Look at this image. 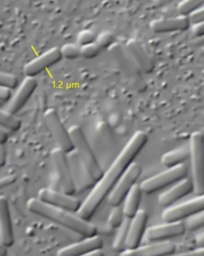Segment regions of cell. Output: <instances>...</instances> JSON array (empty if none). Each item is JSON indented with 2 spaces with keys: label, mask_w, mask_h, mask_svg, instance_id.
<instances>
[{
  "label": "cell",
  "mask_w": 204,
  "mask_h": 256,
  "mask_svg": "<svg viewBox=\"0 0 204 256\" xmlns=\"http://www.w3.org/2000/svg\"><path fill=\"white\" fill-rule=\"evenodd\" d=\"M148 142V136L143 131H137L130 137L106 172L92 189L86 200L82 203L78 216L86 221L90 220L98 208L120 180L121 176L134 162L142 148Z\"/></svg>",
  "instance_id": "1"
},
{
  "label": "cell",
  "mask_w": 204,
  "mask_h": 256,
  "mask_svg": "<svg viewBox=\"0 0 204 256\" xmlns=\"http://www.w3.org/2000/svg\"><path fill=\"white\" fill-rule=\"evenodd\" d=\"M27 208L32 214L58 224L82 236L90 238L98 234V228L89 221L80 218L73 212L45 204L38 198L30 200Z\"/></svg>",
  "instance_id": "2"
},
{
  "label": "cell",
  "mask_w": 204,
  "mask_h": 256,
  "mask_svg": "<svg viewBox=\"0 0 204 256\" xmlns=\"http://www.w3.org/2000/svg\"><path fill=\"white\" fill-rule=\"evenodd\" d=\"M74 150L96 182L102 178L104 171L98 161L92 148L81 128L73 125L68 130Z\"/></svg>",
  "instance_id": "3"
},
{
  "label": "cell",
  "mask_w": 204,
  "mask_h": 256,
  "mask_svg": "<svg viewBox=\"0 0 204 256\" xmlns=\"http://www.w3.org/2000/svg\"><path fill=\"white\" fill-rule=\"evenodd\" d=\"M192 182L196 196L204 194V138L200 132H192L190 138Z\"/></svg>",
  "instance_id": "4"
},
{
  "label": "cell",
  "mask_w": 204,
  "mask_h": 256,
  "mask_svg": "<svg viewBox=\"0 0 204 256\" xmlns=\"http://www.w3.org/2000/svg\"><path fill=\"white\" fill-rule=\"evenodd\" d=\"M189 168L186 164L169 168L158 174L144 180L140 184L143 193L151 194L177 184L187 177Z\"/></svg>",
  "instance_id": "5"
},
{
  "label": "cell",
  "mask_w": 204,
  "mask_h": 256,
  "mask_svg": "<svg viewBox=\"0 0 204 256\" xmlns=\"http://www.w3.org/2000/svg\"><path fill=\"white\" fill-rule=\"evenodd\" d=\"M142 172V166L138 163L132 162L130 164L109 194L108 202L111 206H120L122 204L126 196L136 184Z\"/></svg>",
  "instance_id": "6"
},
{
  "label": "cell",
  "mask_w": 204,
  "mask_h": 256,
  "mask_svg": "<svg viewBox=\"0 0 204 256\" xmlns=\"http://www.w3.org/2000/svg\"><path fill=\"white\" fill-rule=\"evenodd\" d=\"M43 118L58 148L67 154L74 150L68 130L64 126L57 112L54 108L48 109L44 114Z\"/></svg>",
  "instance_id": "7"
},
{
  "label": "cell",
  "mask_w": 204,
  "mask_h": 256,
  "mask_svg": "<svg viewBox=\"0 0 204 256\" xmlns=\"http://www.w3.org/2000/svg\"><path fill=\"white\" fill-rule=\"evenodd\" d=\"M204 211V196H197L180 204L167 208L162 214L165 223L177 222L185 220L192 214Z\"/></svg>",
  "instance_id": "8"
},
{
  "label": "cell",
  "mask_w": 204,
  "mask_h": 256,
  "mask_svg": "<svg viewBox=\"0 0 204 256\" xmlns=\"http://www.w3.org/2000/svg\"><path fill=\"white\" fill-rule=\"evenodd\" d=\"M52 158L62 192L72 196L76 192V189L68 164L67 153L58 148H55L52 150Z\"/></svg>",
  "instance_id": "9"
},
{
  "label": "cell",
  "mask_w": 204,
  "mask_h": 256,
  "mask_svg": "<svg viewBox=\"0 0 204 256\" xmlns=\"http://www.w3.org/2000/svg\"><path fill=\"white\" fill-rule=\"evenodd\" d=\"M38 198L52 207L76 214L78 212L82 205L81 202L74 196L50 188L40 190Z\"/></svg>",
  "instance_id": "10"
},
{
  "label": "cell",
  "mask_w": 204,
  "mask_h": 256,
  "mask_svg": "<svg viewBox=\"0 0 204 256\" xmlns=\"http://www.w3.org/2000/svg\"><path fill=\"white\" fill-rule=\"evenodd\" d=\"M68 164L74 182L76 192H82L92 189L96 182L82 163L74 150L67 154Z\"/></svg>",
  "instance_id": "11"
},
{
  "label": "cell",
  "mask_w": 204,
  "mask_h": 256,
  "mask_svg": "<svg viewBox=\"0 0 204 256\" xmlns=\"http://www.w3.org/2000/svg\"><path fill=\"white\" fill-rule=\"evenodd\" d=\"M38 86L35 77L26 76L18 86L14 94L11 96L4 110L15 116L24 108Z\"/></svg>",
  "instance_id": "12"
},
{
  "label": "cell",
  "mask_w": 204,
  "mask_h": 256,
  "mask_svg": "<svg viewBox=\"0 0 204 256\" xmlns=\"http://www.w3.org/2000/svg\"><path fill=\"white\" fill-rule=\"evenodd\" d=\"M62 58L60 48H52L27 63L24 68L25 74L26 76L35 77L59 62Z\"/></svg>",
  "instance_id": "13"
},
{
  "label": "cell",
  "mask_w": 204,
  "mask_h": 256,
  "mask_svg": "<svg viewBox=\"0 0 204 256\" xmlns=\"http://www.w3.org/2000/svg\"><path fill=\"white\" fill-rule=\"evenodd\" d=\"M186 230L183 222H170L152 226L146 230L145 236L148 241L160 242L184 234Z\"/></svg>",
  "instance_id": "14"
},
{
  "label": "cell",
  "mask_w": 204,
  "mask_h": 256,
  "mask_svg": "<svg viewBox=\"0 0 204 256\" xmlns=\"http://www.w3.org/2000/svg\"><path fill=\"white\" fill-rule=\"evenodd\" d=\"M14 244L12 218L8 201L6 196H0V244L6 248Z\"/></svg>",
  "instance_id": "15"
},
{
  "label": "cell",
  "mask_w": 204,
  "mask_h": 256,
  "mask_svg": "<svg viewBox=\"0 0 204 256\" xmlns=\"http://www.w3.org/2000/svg\"><path fill=\"white\" fill-rule=\"evenodd\" d=\"M148 219V214L142 210H140L134 218L130 219L126 249H134L140 246L145 235Z\"/></svg>",
  "instance_id": "16"
},
{
  "label": "cell",
  "mask_w": 204,
  "mask_h": 256,
  "mask_svg": "<svg viewBox=\"0 0 204 256\" xmlns=\"http://www.w3.org/2000/svg\"><path fill=\"white\" fill-rule=\"evenodd\" d=\"M194 191L192 180L186 178L160 194L158 198V202L162 207L168 208Z\"/></svg>",
  "instance_id": "17"
},
{
  "label": "cell",
  "mask_w": 204,
  "mask_h": 256,
  "mask_svg": "<svg viewBox=\"0 0 204 256\" xmlns=\"http://www.w3.org/2000/svg\"><path fill=\"white\" fill-rule=\"evenodd\" d=\"M175 252V244L169 242H160L134 249H126L120 256H166Z\"/></svg>",
  "instance_id": "18"
},
{
  "label": "cell",
  "mask_w": 204,
  "mask_h": 256,
  "mask_svg": "<svg viewBox=\"0 0 204 256\" xmlns=\"http://www.w3.org/2000/svg\"><path fill=\"white\" fill-rule=\"evenodd\" d=\"M104 242L98 236L86 238L81 242L65 246L60 250L57 256H81L86 254L102 250Z\"/></svg>",
  "instance_id": "19"
},
{
  "label": "cell",
  "mask_w": 204,
  "mask_h": 256,
  "mask_svg": "<svg viewBox=\"0 0 204 256\" xmlns=\"http://www.w3.org/2000/svg\"><path fill=\"white\" fill-rule=\"evenodd\" d=\"M190 25L191 24L188 18L181 15L176 17L154 20L150 22V28L157 33L185 31L190 28Z\"/></svg>",
  "instance_id": "20"
},
{
  "label": "cell",
  "mask_w": 204,
  "mask_h": 256,
  "mask_svg": "<svg viewBox=\"0 0 204 256\" xmlns=\"http://www.w3.org/2000/svg\"><path fill=\"white\" fill-rule=\"evenodd\" d=\"M126 45L128 51L140 68L146 73L152 72L154 68V64L140 43L134 38H130Z\"/></svg>",
  "instance_id": "21"
},
{
  "label": "cell",
  "mask_w": 204,
  "mask_h": 256,
  "mask_svg": "<svg viewBox=\"0 0 204 256\" xmlns=\"http://www.w3.org/2000/svg\"><path fill=\"white\" fill-rule=\"evenodd\" d=\"M142 192L140 184H135L126 196L123 211L126 218L132 219L139 211L140 205Z\"/></svg>",
  "instance_id": "22"
},
{
  "label": "cell",
  "mask_w": 204,
  "mask_h": 256,
  "mask_svg": "<svg viewBox=\"0 0 204 256\" xmlns=\"http://www.w3.org/2000/svg\"><path fill=\"white\" fill-rule=\"evenodd\" d=\"M190 156L189 148H180L162 154L161 160L162 164L168 168H172L185 164V162L190 158Z\"/></svg>",
  "instance_id": "23"
},
{
  "label": "cell",
  "mask_w": 204,
  "mask_h": 256,
  "mask_svg": "<svg viewBox=\"0 0 204 256\" xmlns=\"http://www.w3.org/2000/svg\"><path fill=\"white\" fill-rule=\"evenodd\" d=\"M130 220V219L126 218L122 225L118 228V232L113 244V248L116 252L121 253L126 250V242L129 232Z\"/></svg>",
  "instance_id": "24"
},
{
  "label": "cell",
  "mask_w": 204,
  "mask_h": 256,
  "mask_svg": "<svg viewBox=\"0 0 204 256\" xmlns=\"http://www.w3.org/2000/svg\"><path fill=\"white\" fill-rule=\"evenodd\" d=\"M22 120L8 112L0 109V128L4 130L17 132L22 127Z\"/></svg>",
  "instance_id": "25"
},
{
  "label": "cell",
  "mask_w": 204,
  "mask_h": 256,
  "mask_svg": "<svg viewBox=\"0 0 204 256\" xmlns=\"http://www.w3.org/2000/svg\"><path fill=\"white\" fill-rule=\"evenodd\" d=\"M202 0H184L178 4V10L181 16H188L196 9L203 6Z\"/></svg>",
  "instance_id": "26"
},
{
  "label": "cell",
  "mask_w": 204,
  "mask_h": 256,
  "mask_svg": "<svg viewBox=\"0 0 204 256\" xmlns=\"http://www.w3.org/2000/svg\"><path fill=\"white\" fill-rule=\"evenodd\" d=\"M204 211L192 214L185 219L184 222L186 228L190 230H200L204 227Z\"/></svg>",
  "instance_id": "27"
},
{
  "label": "cell",
  "mask_w": 204,
  "mask_h": 256,
  "mask_svg": "<svg viewBox=\"0 0 204 256\" xmlns=\"http://www.w3.org/2000/svg\"><path fill=\"white\" fill-rule=\"evenodd\" d=\"M126 218L123 208L120 206L114 207L110 212L108 222L112 228H118L122 225Z\"/></svg>",
  "instance_id": "28"
},
{
  "label": "cell",
  "mask_w": 204,
  "mask_h": 256,
  "mask_svg": "<svg viewBox=\"0 0 204 256\" xmlns=\"http://www.w3.org/2000/svg\"><path fill=\"white\" fill-rule=\"evenodd\" d=\"M62 56L68 59H74L80 56V47L74 43H66L60 48Z\"/></svg>",
  "instance_id": "29"
},
{
  "label": "cell",
  "mask_w": 204,
  "mask_h": 256,
  "mask_svg": "<svg viewBox=\"0 0 204 256\" xmlns=\"http://www.w3.org/2000/svg\"><path fill=\"white\" fill-rule=\"evenodd\" d=\"M19 80L14 74L0 72V86L12 90L18 88Z\"/></svg>",
  "instance_id": "30"
},
{
  "label": "cell",
  "mask_w": 204,
  "mask_h": 256,
  "mask_svg": "<svg viewBox=\"0 0 204 256\" xmlns=\"http://www.w3.org/2000/svg\"><path fill=\"white\" fill-rule=\"evenodd\" d=\"M114 40V34L110 31H103L96 36L95 42L100 48H106L113 44Z\"/></svg>",
  "instance_id": "31"
},
{
  "label": "cell",
  "mask_w": 204,
  "mask_h": 256,
  "mask_svg": "<svg viewBox=\"0 0 204 256\" xmlns=\"http://www.w3.org/2000/svg\"><path fill=\"white\" fill-rule=\"evenodd\" d=\"M100 50V48L95 42L82 46L80 47V56L88 59L93 58L98 56Z\"/></svg>",
  "instance_id": "32"
},
{
  "label": "cell",
  "mask_w": 204,
  "mask_h": 256,
  "mask_svg": "<svg viewBox=\"0 0 204 256\" xmlns=\"http://www.w3.org/2000/svg\"><path fill=\"white\" fill-rule=\"evenodd\" d=\"M96 36L90 30L84 29L78 32L76 36L78 44L80 46L90 44L95 42Z\"/></svg>",
  "instance_id": "33"
},
{
  "label": "cell",
  "mask_w": 204,
  "mask_h": 256,
  "mask_svg": "<svg viewBox=\"0 0 204 256\" xmlns=\"http://www.w3.org/2000/svg\"><path fill=\"white\" fill-rule=\"evenodd\" d=\"M190 20V24H194L197 22H204V6H202L194 12H192L188 16Z\"/></svg>",
  "instance_id": "34"
},
{
  "label": "cell",
  "mask_w": 204,
  "mask_h": 256,
  "mask_svg": "<svg viewBox=\"0 0 204 256\" xmlns=\"http://www.w3.org/2000/svg\"><path fill=\"white\" fill-rule=\"evenodd\" d=\"M17 178L15 176H8L0 179V190L6 188L14 184Z\"/></svg>",
  "instance_id": "35"
},
{
  "label": "cell",
  "mask_w": 204,
  "mask_h": 256,
  "mask_svg": "<svg viewBox=\"0 0 204 256\" xmlns=\"http://www.w3.org/2000/svg\"><path fill=\"white\" fill-rule=\"evenodd\" d=\"M166 256H204V248H199L196 250L188 251V252L177 254L174 253Z\"/></svg>",
  "instance_id": "36"
},
{
  "label": "cell",
  "mask_w": 204,
  "mask_h": 256,
  "mask_svg": "<svg viewBox=\"0 0 204 256\" xmlns=\"http://www.w3.org/2000/svg\"><path fill=\"white\" fill-rule=\"evenodd\" d=\"M191 30L194 36H202L204 34V22L192 24Z\"/></svg>",
  "instance_id": "37"
},
{
  "label": "cell",
  "mask_w": 204,
  "mask_h": 256,
  "mask_svg": "<svg viewBox=\"0 0 204 256\" xmlns=\"http://www.w3.org/2000/svg\"><path fill=\"white\" fill-rule=\"evenodd\" d=\"M11 96H12V92H11L10 89L0 86V102H8Z\"/></svg>",
  "instance_id": "38"
},
{
  "label": "cell",
  "mask_w": 204,
  "mask_h": 256,
  "mask_svg": "<svg viewBox=\"0 0 204 256\" xmlns=\"http://www.w3.org/2000/svg\"><path fill=\"white\" fill-rule=\"evenodd\" d=\"M6 152L4 144H0V168L6 166Z\"/></svg>",
  "instance_id": "39"
},
{
  "label": "cell",
  "mask_w": 204,
  "mask_h": 256,
  "mask_svg": "<svg viewBox=\"0 0 204 256\" xmlns=\"http://www.w3.org/2000/svg\"><path fill=\"white\" fill-rule=\"evenodd\" d=\"M8 132L2 128H0V144H4L8 140Z\"/></svg>",
  "instance_id": "40"
},
{
  "label": "cell",
  "mask_w": 204,
  "mask_h": 256,
  "mask_svg": "<svg viewBox=\"0 0 204 256\" xmlns=\"http://www.w3.org/2000/svg\"><path fill=\"white\" fill-rule=\"evenodd\" d=\"M81 256H105L104 254L103 253L102 250H98L94 251L90 253L86 254Z\"/></svg>",
  "instance_id": "41"
},
{
  "label": "cell",
  "mask_w": 204,
  "mask_h": 256,
  "mask_svg": "<svg viewBox=\"0 0 204 256\" xmlns=\"http://www.w3.org/2000/svg\"><path fill=\"white\" fill-rule=\"evenodd\" d=\"M8 248L0 244V256H6L8 254Z\"/></svg>",
  "instance_id": "42"
}]
</instances>
